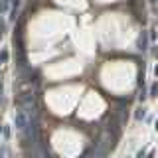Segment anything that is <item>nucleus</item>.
Listing matches in <instances>:
<instances>
[{
	"label": "nucleus",
	"mask_w": 158,
	"mask_h": 158,
	"mask_svg": "<svg viewBox=\"0 0 158 158\" xmlns=\"http://www.w3.org/2000/svg\"><path fill=\"white\" fill-rule=\"evenodd\" d=\"M14 125H16V129H18L24 136H30V126H32V121H30V117H28L26 111H16V115H14Z\"/></svg>",
	"instance_id": "nucleus-1"
},
{
	"label": "nucleus",
	"mask_w": 158,
	"mask_h": 158,
	"mask_svg": "<svg viewBox=\"0 0 158 158\" xmlns=\"http://www.w3.org/2000/svg\"><path fill=\"white\" fill-rule=\"evenodd\" d=\"M146 46H148V36H146V32H142V36L138 38V50H142V52H144Z\"/></svg>",
	"instance_id": "nucleus-2"
},
{
	"label": "nucleus",
	"mask_w": 158,
	"mask_h": 158,
	"mask_svg": "<svg viewBox=\"0 0 158 158\" xmlns=\"http://www.w3.org/2000/svg\"><path fill=\"white\" fill-rule=\"evenodd\" d=\"M134 117H136V121H142V119H144V109H138V111L134 113Z\"/></svg>",
	"instance_id": "nucleus-3"
},
{
	"label": "nucleus",
	"mask_w": 158,
	"mask_h": 158,
	"mask_svg": "<svg viewBox=\"0 0 158 158\" xmlns=\"http://www.w3.org/2000/svg\"><path fill=\"white\" fill-rule=\"evenodd\" d=\"M144 156H146V152H144V148H142V150L136 154V158H144Z\"/></svg>",
	"instance_id": "nucleus-4"
},
{
	"label": "nucleus",
	"mask_w": 158,
	"mask_h": 158,
	"mask_svg": "<svg viewBox=\"0 0 158 158\" xmlns=\"http://www.w3.org/2000/svg\"><path fill=\"white\" fill-rule=\"evenodd\" d=\"M156 91H158V87H156V85H152V89H150V95H156Z\"/></svg>",
	"instance_id": "nucleus-5"
},
{
	"label": "nucleus",
	"mask_w": 158,
	"mask_h": 158,
	"mask_svg": "<svg viewBox=\"0 0 158 158\" xmlns=\"http://www.w3.org/2000/svg\"><path fill=\"white\" fill-rule=\"evenodd\" d=\"M4 36V24H0V38Z\"/></svg>",
	"instance_id": "nucleus-6"
},
{
	"label": "nucleus",
	"mask_w": 158,
	"mask_h": 158,
	"mask_svg": "<svg viewBox=\"0 0 158 158\" xmlns=\"http://www.w3.org/2000/svg\"><path fill=\"white\" fill-rule=\"evenodd\" d=\"M146 158H154V152H150V154H148V156H146Z\"/></svg>",
	"instance_id": "nucleus-7"
},
{
	"label": "nucleus",
	"mask_w": 158,
	"mask_h": 158,
	"mask_svg": "<svg viewBox=\"0 0 158 158\" xmlns=\"http://www.w3.org/2000/svg\"><path fill=\"white\" fill-rule=\"evenodd\" d=\"M156 131H158V121H156Z\"/></svg>",
	"instance_id": "nucleus-8"
},
{
	"label": "nucleus",
	"mask_w": 158,
	"mask_h": 158,
	"mask_svg": "<svg viewBox=\"0 0 158 158\" xmlns=\"http://www.w3.org/2000/svg\"><path fill=\"white\" fill-rule=\"evenodd\" d=\"M156 75H158V65H156Z\"/></svg>",
	"instance_id": "nucleus-9"
},
{
	"label": "nucleus",
	"mask_w": 158,
	"mask_h": 158,
	"mask_svg": "<svg viewBox=\"0 0 158 158\" xmlns=\"http://www.w3.org/2000/svg\"><path fill=\"white\" fill-rule=\"evenodd\" d=\"M150 2H156V0H150Z\"/></svg>",
	"instance_id": "nucleus-10"
},
{
	"label": "nucleus",
	"mask_w": 158,
	"mask_h": 158,
	"mask_svg": "<svg viewBox=\"0 0 158 158\" xmlns=\"http://www.w3.org/2000/svg\"><path fill=\"white\" fill-rule=\"evenodd\" d=\"M0 129H2V126H0Z\"/></svg>",
	"instance_id": "nucleus-11"
}]
</instances>
